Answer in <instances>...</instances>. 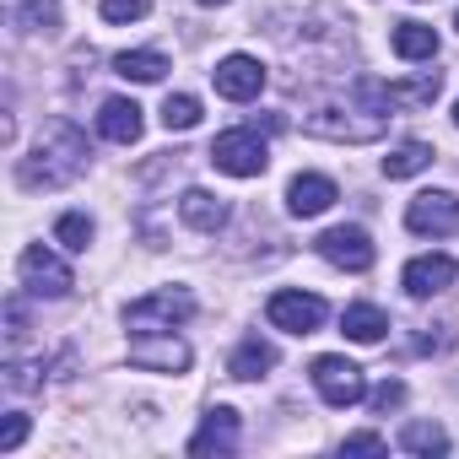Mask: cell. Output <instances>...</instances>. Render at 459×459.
<instances>
[{
	"instance_id": "cell-18",
	"label": "cell",
	"mask_w": 459,
	"mask_h": 459,
	"mask_svg": "<svg viewBox=\"0 0 459 459\" xmlns=\"http://www.w3.org/2000/svg\"><path fill=\"white\" fill-rule=\"evenodd\" d=\"M341 330H346L351 341L373 346V341H384V330H389V314H384V308H373V303H351V308L341 314Z\"/></svg>"
},
{
	"instance_id": "cell-10",
	"label": "cell",
	"mask_w": 459,
	"mask_h": 459,
	"mask_svg": "<svg viewBox=\"0 0 459 459\" xmlns=\"http://www.w3.org/2000/svg\"><path fill=\"white\" fill-rule=\"evenodd\" d=\"M314 249L330 265H341V271H368L373 265V238L362 233V227H330V233H319Z\"/></svg>"
},
{
	"instance_id": "cell-21",
	"label": "cell",
	"mask_w": 459,
	"mask_h": 459,
	"mask_svg": "<svg viewBox=\"0 0 459 459\" xmlns=\"http://www.w3.org/2000/svg\"><path fill=\"white\" fill-rule=\"evenodd\" d=\"M421 168H432V146H427V141H400V146L384 157V173H389V178H411V173H421Z\"/></svg>"
},
{
	"instance_id": "cell-1",
	"label": "cell",
	"mask_w": 459,
	"mask_h": 459,
	"mask_svg": "<svg viewBox=\"0 0 459 459\" xmlns=\"http://www.w3.org/2000/svg\"><path fill=\"white\" fill-rule=\"evenodd\" d=\"M87 168V135L71 119H49L44 135L33 141V152L17 162V184L22 189H60Z\"/></svg>"
},
{
	"instance_id": "cell-5",
	"label": "cell",
	"mask_w": 459,
	"mask_h": 459,
	"mask_svg": "<svg viewBox=\"0 0 459 459\" xmlns=\"http://www.w3.org/2000/svg\"><path fill=\"white\" fill-rule=\"evenodd\" d=\"M405 227L416 238H454L459 233V195L448 189H421L405 205Z\"/></svg>"
},
{
	"instance_id": "cell-25",
	"label": "cell",
	"mask_w": 459,
	"mask_h": 459,
	"mask_svg": "<svg viewBox=\"0 0 459 459\" xmlns=\"http://www.w3.org/2000/svg\"><path fill=\"white\" fill-rule=\"evenodd\" d=\"M55 238H60L65 249L87 255V244H92V216H82V211H65V216L55 221Z\"/></svg>"
},
{
	"instance_id": "cell-30",
	"label": "cell",
	"mask_w": 459,
	"mask_h": 459,
	"mask_svg": "<svg viewBox=\"0 0 459 459\" xmlns=\"http://www.w3.org/2000/svg\"><path fill=\"white\" fill-rule=\"evenodd\" d=\"M384 448H389V443H384L378 432H351V437H346V454H384Z\"/></svg>"
},
{
	"instance_id": "cell-11",
	"label": "cell",
	"mask_w": 459,
	"mask_h": 459,
	"mask_svg": "<svg viewBox=\"0 0 459 459\" xmlns=\"http://www.w3.org/2000/svg\"><path fill=\"white\" fill-rule=\"evenodd\" d=\"M130 368H146V373H184L189 368V346L178 335H135L130 346Z\"/></svg>"
},
{
	"instance_id": "cell-8",
	"label": "cell",
	"mask_w": 459,
	"mask_h": 459,
	"mask_svg": "<svg viewBox=\"0 0 459 459\" xmlns=\"http://www.w3.org/2000/svg\"><path fill=\"white\" fill-rule=\"evenodd\" d=\"M265 314H271V325L287 330V335H314L330 308H325V298H314V292H276Z\"/></svg>"
},
{
	"instance_id": "cell-28",
	"label": "cell",
	"mask_w": 459,
	"mask_h": 459,
	"mask_svg": "<svg viewBox=\"0 0 459 459\" xmlns=\"http://www.w3.org/2000/svg\"><path fill=\"white\" fill-rule=\"evenodd\" d=\"M28 437V416H6V427H0V454H17Z\"/></svg>"
},
{
	"instance_id": "cell-33",
	"label": "cell",
	"mask_w": 459,
	"mask_h": 459,
	"mask_svg": "<svg viewBox=\"0 0 459 459\" xmlns=\"http://www.w3.org/2000/svg\"><path fill=\"white\" fill-rule=\"evenodd\" d=\"M454 125H459V103H454Z\"/></svg>"
},
{
	"instance_id": "cell-22",
	"label": "cell",
	"mask_w": 459,
	"mask_h": 459,
	"mask_svg": "<svg viewBox=\"0 0 459 459\" xmlns=\"http://www.w3.org/2000/svg\"><path fill=\"white\" fill-rule=\"evenodd\" d=\"M400 448L405 454H448V432L437 421H405L400 427Z\"/></svg>"
},
{
	"instance_id": "cell-34",
	"label": "cell",
	"mask_w": 459,
	"mask_h": 459,
	"mask_svg": "<svg viewBox=\"0 0 459 459\" xmlns=\"http://www.w3.org/2000/svg\"><path fill=\"white\" fill-rule=\"evenodd\" d=\"M454 28H459V22H454Z\"/></svg>"
},
{
	"instance_id": "cell-14",
	"label": "cell",
	"mask_w": 459,
	"mask_h": 459,
	"mask_svg": "<svg viewBox=\"0 0 459 459\" xmlns=\"http://www.w3.org/2000/svg\"><path fill=\"white\" fill-rule=\"evenodd\" d=\"M141 108L130 103V98H108L103 108H98V130H103V141H114V146H130V141H141Z\"/></svg>"
},
{
	"instance_id": "cell-16",
	"label": "cell",
	"mask_w": 459,
	"mask_h": 459,
	"mask_svg": "<svg viewBox=\"0 0 459 459\" xmlns=\"http://www.w3.org/2000/svg\"><path fill=\"white\" fill-rule=\"evenodd\" d=\"M178 216L195 227V233H216V227H227V200L211 195V189H184L178 195Z\"/></svg>"
},
{
	"instance_id": "cell-31",
	"label": "cell",
	"mask_w": 459,
	"mask_h": 459,
	"mask_svg": "<svg viewBox=\"0 0 459 459\" xmlns=\"http://www.w3.org/2000/svg\"><path fill=\"white\" fill-rule=\"evenodd\" d=\"M6 335H12V341H22V335H28V314H22V298H12V303H6Z\"/></svg>"
},
{
	"instance_id": "cell-12",
	"label": "cell",
	"mask_w": 459,
	"mask_h": 459,
	"mask_svg": "<svg viewBox=\"0 0 459 459\" xmlns=\"http://www.w3.org/2000/svg\"><path fill=\"white\" fill-rule=\"evenodd\" d=\"M454 276H459V265L448 260V255H421V260H411L405 265V292L411 298H437V292H448L454 287Z\"/></svg>"
},
{
	"instance_id": "cell-29",
	"label": "cell",
	"mask_w": 459,
	"mask_h": 459,
	"mask_svg": "<svg viewBox=\"0 0 459 459\" xmlns=\"http://www.w3.org/2000/svg\"><path fill=\"white\" fill-rule=\"evenodd\" d=\"M368 400H373V411H389V405H400V400H405V384H400V378H384Z\"/></svg>"
},
{
	"instance_id": "cell-27",
	"label": "cell",
	"mask_w": 459,
	"mask_h": 459,
	"mask_svg": "<svg viewBox=\"0 0 459 459\" xmlns=\"http://www.w3.org/2000/svg\"><path fill=\"white\" fill-rule=\"evenodd\" d=\"M146 0H103V22H141Z\"/></svg>"
},
{
	"instance_id": "cell-2",
	"label": "cell",
	"mask_w": 459,
	"mask_h": 459,
	"mask_svg": "<svg viewBox=\"0 0 459 459\" xmlns=\"http://www.w3.org/2000/svg\"><path fill=\"white\" fill-rule=\"evenodd\" d=\"M384 125V108H314L303 119V130L319 141H378Z\"/></svg>"
},
{
	"instance_id": "cell-17",
	"label": "cell",
	"mask_w": 459,
	"mask_h": 459,
	"mask_svg": "<svg viewBox=\"0 0 459 459\" xmlns=\"http://www.w3.org/2000/svg\"><path fill=\"white\" fill-rule=\"evenodd\" d=\"M271 368H276V346L260 341V335H249L233 357H227V373H233V378H265Z\"/></svg>"
},
{
	"instance_id": "cell-32",
	"label": "cell",
	"mask_w": 459,
	"mask_h": 459,
	"mask_svg": "<svg viewBox=\"0 0 459 459\" xmlns=\"http://www.w3.org/2000/svg\"><path fill=\"white\" fill-rule=\"evenodd\" d=\"M200 6H227V0H200Z\"/></svg>"
},
{
	"instance_id": "cell-24",
	"label": "cell",
	"mask_w": 459,
	"mask_h": 459,
	"mask_svg": "<svg viewBox=\"0 0 459 459\" xmlns=\"http://www.w3.org/2000/svg\"><path fill=\"white\" fill-rule=\"evenodd\" d=\"M437 87H443V76H437V71H421L416 82H389L384 98H389V108H394V103H432Z\"/></svg>"
},
{
	"instance_id": "cell-15",
	"label": "cell",
	"mask_w": 459,
	"mask_h": 459,
	"mask_svg": "<svg viewBox=\"0 0 459 459\" xmlns=\"http://www.w3.org/2000/svg\"><path fill=\"white\" fill-rule=\"evenodd\" d=\"M330 205H335V184L325 173H298L292 178V189H287V211L292 216H319Z\"/></svg>"
},
{
	"instance_id": "cell-7",
	"label": "cell",
	"mask_w": 459,
	"mask_h": 459,
	"mask_svg": "<svg viewBox=\"0 0 459 459\" xmlns=\"http://www.w3.org/2000/svg\"><path fill=\"white\" fill-rule=\"evenodd\" d=\"M17 271H22V287L33 292V298H65L76 281H71V265L60 260V255H49L44 244H33V249H22V260H17Z\"/></svg>"
},
{
	"instance_id": "cell-23",
	"label": "cell",
	"mask_w": 459,
	"mask_h": 459,
	"mask_svg": "<svg viewBox=\"0 0 459 459\" xmlns=\"http://www.w3.org/2000/svg\"><path fill=\"white\" fill-rule=\"evenodd\" d=\"M17 28H28V33H60V0H22L17 6Z\"/></svg>"
},
{
	"instance_id": "cell-9",
	"label": "cell",
	"mask_w": 459,
	"mask_h": 459,
	"mask_svg": "<svg viewBox=\"0 0 459 459\" xmlns=\"http://www.w3.org/2000/svg\"><path fill=\"white\" fill-rule=\"evenodd\" d=\"M211 82H216V92H221V98L249 103V98H260V92H265V65H260L255 55H227V60L211 71Z\"/></svg>"
},
{
	"instance_id": "cell-19",
	"label": "cell",
	"mask_w": 459,
	"mask_h": 459,
	"mask_svg": "<svg viewBox=\"0 0 459 459\" xmlns=\"http://www.w3.org/2000/svg\"><path fill=\"white\" fill-rule=\"evenodd\" d=\"M114 71H119L125 82H162V76H168V55H157V49H125V55L114 60Z\"/></svg>"
},
{
	"instance_id": "cell-13",
	"label": "cell",
	"mask_w": 459,
	"mask_h": 459,
	"mask_svg": "<svg viewBox=\"0 0 459 459\" xmlns=\"http://www.w3.org/2000/svg\"><path fill=\"white\" fill-rule=\"evenodd\" d=\"M233 448H238V411L216 405L205 416V427L189 437V454H233Z\"/></svg>"
},
{
	"instance_id": "cell-6",
	"label": "cell",
	"mask_w": 459,
	"mask_h": 459,
	"mask_svg": "<svg viewBox=\"0 0 459 459\" xmlns=\"http://www.w3.org/2000/svg\"><path fill=\"white\" fill-rule=\"evenodd\" d=\"M314 389H319V400L335 405V411L368 400V378H362V368L346 362V357H319V362H314Z\"/></svg>"
},
{
	"instance_id": "cell-4",
	"label": "cell",
	"mask_w": 459,
	"mask_h": 459,
	"mask_svg": "<svg viewBox=\"0 0 459 459\" xmlns=\"http://www.w3.org/2000/svg\"><path fill=\"white\" fill-rule=\"evenodd\" d=\"M211 162L221 173H233V178H260L265 162H271V152H265L260 130H227V135L211 141Z\"/></svg>"
},
{
	"instance_id": "cell-20",
	"label": "cell",
	"mask_w": 459,
	"mask_h": 459,
	"mask_svg": "<svg viewBox=\"0 0 459 459\" xmlns=\"http://www.w3.org/2000/svg\"><path fill=\"white\" fill-rule=\"evenodd\" d=\"M394 55L400 60H432L437 55V33L427 22H400L394 28Z\"/></svg>"
},
{
	"instance_id": "cell-26",
	"label": "cell",
	"mask_w": 459,
	"mask_h": 459,
	"mask_svg": "<svg viewBox=\"0 0 459 459\" xmlns=\"http://www.w3.org/2000/svg\"><path fill=\"white\" fill-rule=\"evenodd\" d=\"M162 125H168V130H195V125H200V98H189V92L168 98V103H162Z\"/></svg>"
},
{
	"instance_id": "cell-3",
	"label": "cell",
	"mask_w": 459,
	"mask_h": 459,
	"mask_svg": "<svg viewBox=\"0 0 459 459\" xmlns=\"http://www.w3.org/2000/svg\"><path fill=\"white\" fill-rule=\"evenodd\" d=\"M195 314V298L184 292V287H162V292H146V298H135L130 308H125V325L135 330V335H157V330H173V325H184Z\"/></svg>"
}]
</instances>
